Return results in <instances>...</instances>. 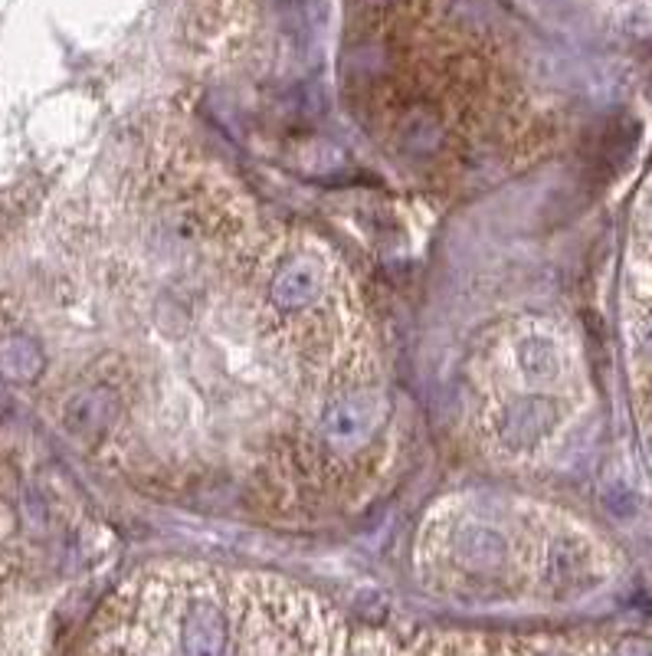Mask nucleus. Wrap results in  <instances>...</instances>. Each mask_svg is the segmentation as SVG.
<instances>
[{"instance_id":"nucleus-2","label":"nucleus","mask_w":652,"mask_h":656,"mask_svg":"<svg viewBox=\"0 0 652 656\" xmlns=\"http://www.w3.org/2000/svg\"><path fill=\"white\" fill-rule=\"evenodd\" d=\"M643 349H646V352L652 355V322L646 325V329H643Z\"/></svg>"},{"instance_id":"nucleus-1","label":"nucleus","mask_w":652,"mask_h":656,"mask_svg":"<svg viewBox=\"0 0 652 656\" xmlns=\"http://www.w3.org/2000/svg\"><path fill=\"white\" fill-rule=\"evenodd\" d=\"M40 367H43V359H40V352H37L33 342L13 339V342H3V345H0V371H3V374H10V377H17V381H27V377H33Z\"/></svg>"}]
</instances>
